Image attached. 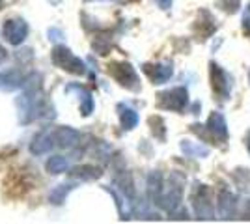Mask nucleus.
I'll return each instance as SVG.
<instances>
[{"label":"nucleus","mask_w":250,"mask_h":224,"mask_svg":"<svg viewBox=\"0 0 250 224\" xmlns=\"http://www.w3.org/2000/svg\"><path fill=\"white\" fill-rule=\"evenodd\" d=\"M192 209L202 221L215 219V207L211 202V191L208 185H196V189L192 191Z\"/></svg>","instance_id":"1"},{"label":"nucleus","mask_w":250,"mask_h":224,"mask_svg":"<svg viewBox=\"0 0 250 224\" xmlns=\"http://www.w3.org/2000/svg\"><path fill=\"white\" fill-rule=\"evenodd\" d=\"M52 62L58 65L60 69H65V71H69V73L73 75H84L86 71V67H84V62L81 58H77L67 47H56L54 51H52Z\"/></svg>","instance_id":"2"},{"label":"nucleus","mask_w":250,"mask_h":224,"mask_svg":"<svg viewBox=\"0 0 250 224\" xmlns=\"http://www.w3.org/2000/svg\"><path fill=\"white\" fill-rule=\"evenodd\" d=\"M2 34H4L6 41L10 45H21L26 40V36H28V24L21 17H11V19L4 22Z\"/></svg>","instance_id":"3"},{"label":"nucleus","mask_w":250,"mask_h":224,"mask_svg":"<svg viewBox=\"0 0 250 224\" xmlns=\"http://www.w3.org/2000/svg\"><path fill=\"white\" fill-rule=\"evenodd\" d=\"M161 103L165 108L170 110H183L188 103V94L185 88H174L167 94L161 96Z\"/></svg>","instance_id":"4"},{"label":"nucleus","mask_w":250,"mask_h":224,"mask_svg":"<svg viewBox=\"0 0 250 224\" xmlns=\"http://www.w3.org/2000/svg\"><path fill=\"white\" fill-rule=\"evenodd\" d=\"M56 146V139H54V131H42L38 133L34 139H32L30 144V151L34 155H45L49 153L52 148Z\"/></svg>","instance_id":"5"},{"label":"nucleus","mask_w":250,"mask_h":224,"mask_svg":"<svg viewBox=\"0 0 250 224\" xmlns=\"http://www.w3.org/2000/svg\"><path fill=\"white\" fill-rule=\"evenodd\" d=\"M112 73L118 79V82L125 88H131V90L138 88V77H136V71L131 64H116Z\"/></svg>","instance_id":"6"},{"label":"nucleus","mask_w":250,"mask_h":224,"mask_svg":"<svg viewBox=\"0 0 250 224\" xmlns=\"http://www.w3.org/2000/svg\"><path fill=\"white\" fill-rule=\"evenodd\" d=\"M26 81H28V77L19 69H10V71L0 73V88L2 90H17V88L24 86Z\"/></svg>","instance_id":"7"},{"label":"nucleus","mask_w":250,"mask_h":224,"mask_svg":"<svg viewBox=\"0 0 250 224\" xmlns=\"http://www.w3.org/2000/svg\"><path fill=\"white\" fill-rule=\"evenodd\" d=\"M54 139H56V146L71 149L81 142V133L71 127H60L54 131Z\"/></svg>","instance_id":"8"},{"label":"nucleus","mask_w":250,"mask_h":224,"mask_svg":"<svg viewBox=\"0 0 250 224\" xmlns=\"http://www.w3.org/2000/svg\"><path fill=\"white\" fill-rule=\"evenodd\" d=\"M211 79H213V86H215V92L222 96V99H226L229 96V88H231V82H229L228 75L224 73L217 64H211Z\"/></svg>","instance_id":"9"},{"label":"nucleus","mask_w":250,"mask_h":224,"mask_svg":"<svg viewBox=\"0 0 250 224\" xmlns=\"http://www.w3.org/2000/svg\"><path fill=\"white\" fill-rule=\"evenodd\" d=\"M217 207H219V215L222 219H231L233 209H235V196H233V192H229L228 189H222L219 192V198H217Z\"/></svg>","instance_id":"10"},{"label":"nucleus","mask_w":250,"mask_h":224,"mask_svg":"<svg viewBox=\"0 0 250 224\" xmlns=\"http://www.w3.org/2000/svg\"><path fill=\"white\" fill-rule=\"evenodd\" d=\"M163 192H165V189H163V176H161V172H151L147 176V194H149V198L159 204Z\"/></svg>","instance_id":"11"},{"label":"nucleus","mask_w":250,"mask_h":224,"mask_svg":"<svg viewBox=\"0 0 250 224\" xmlns=\"http://www.w3.org/2000/svg\"><path fill=\"white\" fill-rule=\"evenodd\" d=\"M208 127L209 131L217 137L219 140H226L228 139V129H226V122H224V118H222V114H219V112H213L211 116H209L208 120Z\"/></svg>","instance_id":"12"},{"label":"nucleus","mask_w":250,"mask_h":224,"mask_svg":"<svg viewBox=\"0 0 250 224\" xmlns=\"http://www.w3.org/2000/svg\"><path fill=\"white\" fill-rule=\"evenodd\" d=\"M120 122H122V127L131 131V129L136 127L138 123V114L131 107H125V105H120Z\"/></svg>","instance_id":"13"},{"label":"nucleus","mask_w":250,"mask_h":224,"mask_svg":"<svg viewBox=\"0 0 250 224\" xmlns=\"http://www.w3.org/2000/svg\"><path fill=\"white\" fill-rule=\"evenodd\" d=\"M151 75V81L155 82V84H163V82H167L168 79L172 77V65L168 64H157L153 67V71H149Z\"/></svg>","instance_id":"14"},{"label":"nucleus","mask_w":250,"mask_h":224,"mask_svg":"<svg viewBox=\"0 0 250 224\" xmlns=\"http://www.w3.org/2000/svg\"><path fill=\"white\" fill-rule=\"evenodd\" d=\"M69 168V161L62 157V155H54L51 159L47 161V170L51 174H62Z\"/></svg>","instance_id":"15"},{"label":"nucleus","mask_w":250,"mask_h":224,"mask_svg":"<svg viewBox=\"0 0 250 224\" xmlns=\"http://www.w3.org/2000/svg\"><path fill=\"white\" fill-rule=\"evenodd\" d=\"M101 174H103V172H101V168H97V166H92V164H84V166H79V168H75V172H73V176L81 178V180H97Z\"/></svg>","instance_id":"16"},{"label":"nucleus","mask_w":250,"mask_h":224,"mask_svg":"<svg viewBox=\"0 0 250 224\" xmlns=\"http://www.w3.org/2000/svg\"><path fill=\"white\" fill-rule=\"evenodd\" d=\"M71 189H73V183H69V185H58L54 191H51V196H49V198L52 200V204H62Z\"/></svg>","instance_id":"17"},{"label":"nucleus","mask_w":250,"mask_h":224,"mask_svg":"<svg viewBox=\"0 0 250 224\" xmlns=\"http://www.w3.org/2000/svg\"><path fill=\"white\" fill-rule=\"evenodd\" d=\"M157 4L163 8V10H168L172 6V0H157Z\"/></svg>","instance_id":"18"},{"label":"nucleus","mask_w":250,"mask_h":224,"mask_svg":"<svg viewBox=\"0 0 250 224\" xmlns=\"http://www.w3.org/2000/svg\"><path fill=\"white\" fill-rule=\"evenodd\" d=\"M247 219H250V200H249V204H247Z\"/></svg>","instance_id":"19"},{"label":"nucleus","mask_w":250,"mask_h":224,"mask_svg":"<svg viewBox=\"0 0 250 224\" xmlns=\"http://www.w3.org/2000/svg\"><path fill=\"white\" fill-rule=\"evenodd\" d=\"M247 148H249V151H250V131H249V135H247Z\"/></svg>","instance_id":"20"},{"label":"nucleus","mask_w":250,"mask_h":224,"mask_svg":"<svg viewBox=\"0 0 250 224\" xmlns=\"http://www.w3.org/2000/svg\"><path fill=\"white\" fill-rule=\"evenodd\" d=\"M88 2H94V0H88ZM95 2H101V0H95ZM104 2H120V0H104Z\"/></svg>","instance_id":"21"},{"label":"nucleus","mask_w":250,"mask_h":224,"mask_svg":"<svg viewBox=\"0 0 250 224\" xmlns=\"http://www.w3.org/2000/svg\"><path fill=\"white\" fill-rule=\"evenodd\" d=\"M0 8H2V0H0Z\"/></svg>","instance_id":"22"},{"label":"nucleus","mask_w":250,"mask_h":224,"mask_svg":"<svg viewBox=\"0 0 250 224\" xmlns=\"http://www.w3.org/2000/svg\"><path fill=\"white\" fill-rule=\"evenodd\" d=\"M249 77H250V75H249Z\"/></svg>","instance_id":"23"}]
</instances>
